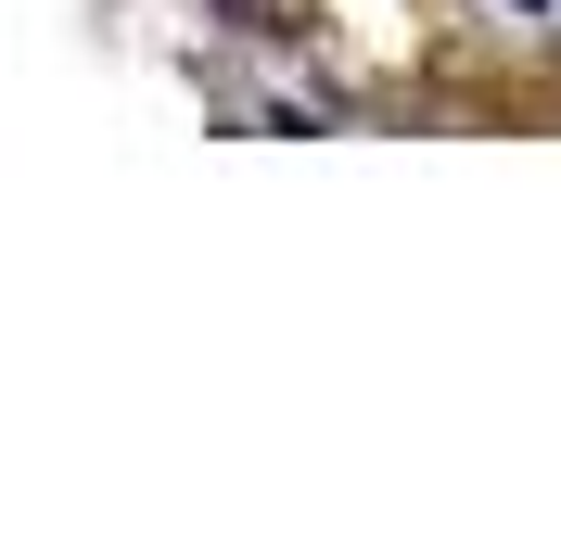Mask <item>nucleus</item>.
Here are the masks:
<instances>
[{"label":"nucleus","mask_w":561,"mask_h":547,"mask_svg":"<svg viewBox=\"0 0 561 547\" xmlns=\"http://www.w3.org/2000/svg\"><path fill=\"white\" fill-rule=\"evenodd\" d=\"M511 13H536V0H511Z\"/></svg>","instance_id":"nucleus-1"}]
</instances>
